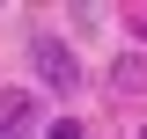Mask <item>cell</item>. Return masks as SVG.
I'll return each mask as SVG.
<instances>
[{"mask_svg": "<svg viewBox=\"0 0 147 139\" xmlns=\"http://www.w3.org/2000/svg\"><path fill=\"white\" fill-rule=\"evenodd\" d=\"M30 66H37V81L44 88H59V95H74V88H81V59H74V44L66 37H30Z\"/></svg>", "mask_w": 147, "mask_h": 139, "instance_id": "1", "label": "cell"}, {"mask_svg": "<svg viewBox=\"0 0 147 139\" xmlns=\"http://www.w3.org/2000/svg\"><path fill=\"white\" fill-rule=\"evenodd\" d=\"M44 132V110H37L30 88H0V139H30Z\"/></svg>", "mask_w": 147, "mask_h": 139, "instance_id": "2", "label": "cell"}, {"mask_svg": "<svg viewBox=\"0 0 147 139\" xmlns=\"http://www.w3.org/2000/svg\"><path fill=\"white\" fill-rule=\"evenodd\" d=\"M110 81H118V88H147V59H118Z\"/></svg>", "mask_w": 147, "mask_h": 139, "instance_id": "3", "label": "cell"}, {"mask_svg": "<svg viewBox=\"0 0 147 139\" xmlns=\"http://www.w3.org/2000/svg\"><path fill=\"white\" fill-rule=\"evenodd\" d=\"M44 139H88V124H81V117H52V124H44Z\"/></svg>", "mask_w": 147, "mask_h": 139, "instance_id": "4", "label": "cell"}, {"mask_svg": "<svg viewBox=\"0 0 147 139\" xmlns=\"http://www.w3.org/2000/svg\"><path fill=\"white\" fill-rule=\"evenodd\" d=\"M140 139H147V132H140Z\"/></svg>", "mask_w": 147, "mask_h": 139, "instance_id": "5", "label": "cell"}]
</instances>
